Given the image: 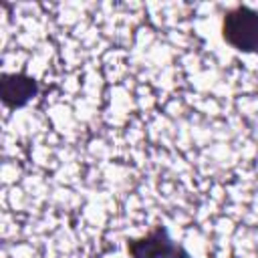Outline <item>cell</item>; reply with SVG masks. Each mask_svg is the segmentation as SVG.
<instances>
[{
    "mask_svg": "<svg viewBox=\"0 0 258 258\" xmlns=\"http://www.w3.org/2000/svg\"><path fill=\"white\" fill-rule=\"evenodd\" d=\"M127 252L131 258H189L187 250L169 238L163 224L151 230L147 236L129 240Z\"/></svg>",
    "mask_w": 258,
    "mask_h": 258,
    "instance_id": "7a4b0ae2",
    "label": "cell"
},
{
    "mask_svg": "<svg viewBox=\"0 0 258 258\" xmlns=\"http://www.w3.org/2000/svg\"><path fill=\"white\" fill-rule=\"evenodd\" d=\"M222 36L232 48L258 54V12L248 6L228 10L222 20Z\"/></svg>",
    "mask_w": 258,
    "mask_h": 258,
    "instance_id": "6da1fadb",
    "label": "cell"
},
{
    "mask_svg": "<svg viewBox=\"0 0 258 258\" xmlns=\"http://www.w3.org/2000/svg\"><path fill=\"white\" fill-rule=\"evenodd\" d=\"M38 93V85L32 77L22 73H4L0 77V97L8 109H20L30 103Z\"/></svg>",
    "mask_w": 258,
    "mask_h": 258,
    "instance_id": "3957f363",
    "label": "cell"
}]
</instances>
